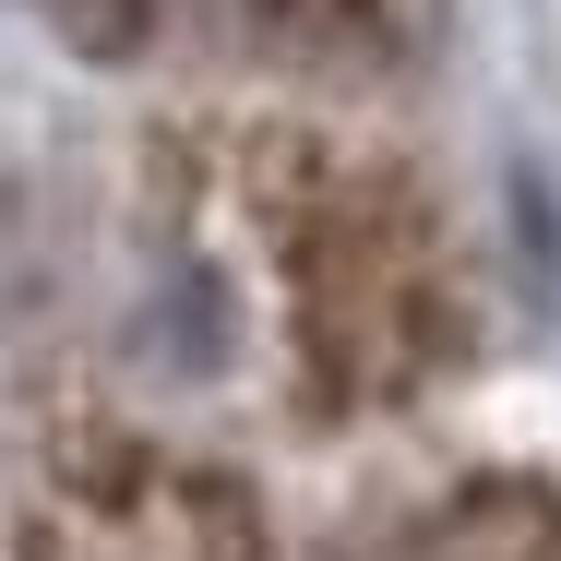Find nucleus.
<instances>
[{
	"instance_id": "obj_2",
	"label": "nucleus",
	"mask_w": 561,
	"mask_h": 561,
	"mask_svg": "<svg viewBox=\"0 0 561 561\" xmlns=\"http://www.w3.org/2000/svg\"><path fill=\"white\" fill-rule=\"evenodd\" d=\"M12 561H263V514L227 466L131 431H72L12 514Z\"/></svg>"
},
{
	"instance_id": "obj_3",
	"label": "nucleus",
	"mask_w": 561,
	"mask_h": 561,
	"mask_svg": "<svg viewBox=\"0 0 561 561\" xmlns=\"http://www.w3.org/2000/svg\"><path fill=\"white\" fill-rule=\"evenodd\" d=\"M382 561H561V490L550 478H478L431 502Z\"/></svg>"
},
{
	"instance_id": "obj_4",
	"label": "nucleus",
	"mask_w": 561,
	"mask_h": 561,
	"mask_svg": "<svg viewBox=\"0 0 561 561\" xmlns=\"http://www.w3.org/2000/svg\"><path fill=\"white\" fill-rule=\"evenodd\" d=\"M419 12L431 0H251L263 48H287L299 72H382V60H407Z\"/></svg>"
},
{
	"instance_id": "obj_1",
	"label": "nucleus",
	"mask_w": 561,
	"mask_h": 561,
	"mask_svg": "<svg viewBox=\"0 0 561 561\" xmlns=\"http://www.w3.org/2000/svg\"><path fill=\"white\" fill-rule=\"evenodd\" d=\"M251 263L311 419H394L478 346L443 180L358 131H263L239 156Z\"/></svg>"
},
{
	"instance_id": "obj_5",
	"label": "nucleus",
	"mask_w": 561,
	"mask_h": 561,
	"mask_svg": "<svg viewBox=\"0 0 561 561\" xmlns=\"http://www.w3.org/2000/svg\"><path fill=\"white\" fill-rule=\"evenodd\" d=\"M72 60H131L144 48V24H156V0H24Z\"/></svg>"
}]
</instances>
